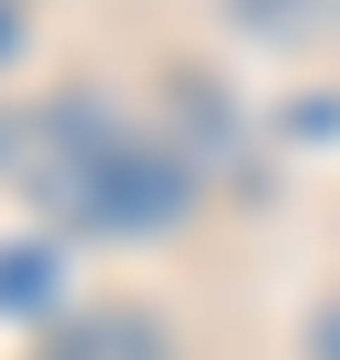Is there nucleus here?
<instances>
[{
    "mask_svg": "<svg viewBox=\"0 0 340 360\" xmlns=\"http://www.w3.org/2000/svg\"><path fill=\"white\" fill-rule=\"evenodd\" d=\"M52 186H62V206L83 226H103V237H144V226H165L175 206H186L175 144H144V134H103L93 155H73Z\"/></svg>",
    "mask_w": 340,
    "mask_h": 360,
    "instance_id": "1",
    "label": "nucleus"
},
{
    "mask_svg": "<svg viewBox=\"0 0 340 360\" xmlns=\"http://www.w3.org/2000/svg\"><path fill=\"white\" fill-rule=\"evenodd\" d=\"M52 360H165V330H155L144 309H83V319L52 340Z\"/></svg>",
    "mask_w": 340,
    "mask_h": 360,
    "instance_id": "2",
    "label": "nucleus"
},
{
    "mask_svg": "<svg viewBox=\"0 0 340 360\" xmlns=\"http://www.w3.org/2000/svg\"><path fill=\"white\" fill-rule=\"evenodd\" d=\"M42 288H52V257H11L0 268V299H42Z\"/></svg>",
    "mask_w": 340,
    "mask_h": 360,
    "instance_id": "3",
    "label": "nucleus"
},
{
    "mask_svg": "<svg viewBox=\"0 0 340 360\" xmlns=\"http://www.w3.org/2000/svg\"><path fill=\"white\" fill-rule=\"evenodd\" d=\"M320 0H237V21H310Z\"/></svg>",
    "mask_w": 340,
    "mask_h": 360,
    "instance_id": "4",
    "label": "nucleus"
},
{
    "mask_svg": "<svg viewBox=\"0 0 340 360\" xmlns=\"http://www.w3.org/2000/svg\"><path fill=\"white\" fill-rule=\"evenodd\" d=\"M11 31H21V21H11V11H0V52H11Z\"/></svg>",
    "mask_w": 340,
    "mask_h": 360,
    "instance_id": "5",
    "label": "nucleus"
}]
</instances>
